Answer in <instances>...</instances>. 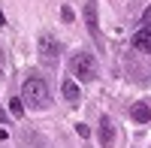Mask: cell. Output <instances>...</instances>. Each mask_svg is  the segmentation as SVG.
I'll list each match as a JSON object with an SVG mask.
<instances>
[{
    "label": "cell",
    "instance_id": "6da1fadb",
    "mask_svg": "<svg viewBox=\"0 0 151 148\" xmlns=\"http://www.w3.org/2000/svg\"><path fill=\"white\" fill-rule=\"evenodd\" d=\"M21 100L27 103L30 109H48V103H52V94H48V85H45V79H40V76L24 79Z\"/></svg>",
    "mask_w": 151,
    "mask_h": 148
},
{
    "label": "cell",
    "instance_id": "7a4b0ae2",
    "mask_svg": "<svg viewBox=\"0 0 151 148\" xmlns=\"http://www.w3.org/2000/svg\"><path fill=\"white\" fill-rule=\"evenodd\" d=\"M70 73L79 82H94L97 79V57L94 55H88V52H79V55H73V60H70Z\"/></svg>",
    "mask_w": 151,
    "mask_h": 148
},
{
    "label": "cell",
    "instance_id": "3957f363",
    "mask_svg": "<svg viewBox=\"0 0 151 148\" xmlns=\"http://www.w3.org/2000/svg\"><path fill=\"white\" fill-rule=\"evenodd\" d=\"M40 55L48 60V64H55V60H58L60 45H58V40H55L52 33H42V36H40Z\"/></svg>",
    "mask_w": 151,
    "mask_h": 148
},
{
    "label": "cell",
    "instance_id": "277c9868",
    "mask_svg": "<svg viewBox=\"0 0 151 148\" xmlns=\"http://www.w3.org/2000/svg\"><path fill=\"white\" fill-rule=\"evenodd\" d=\"M112 142H115V130H112V121L103 115V118H100V145L112 148Z\"/></svg>",
    "mask_w": 151,
    "mask_h": 148
},
{
    "label": "cell",
    "instance_id": "5b68a950",
    "mask_svg": "<svg viewBox=\"0 0 151 148\" xmlns=\"http://www.w3.org/2000/svg\"><path fill=\"white\" fill-rule=\"evenodd\" d=\"M85 18H88V30H91L94 40H100V27H97V6H94V0H88V6H85Z\"/></svg>",
    "mask_w": 151,
    "mask_h": 148
},
{
    "label": "cell",
    "instance_id": "8992f818",
    "mask_svg": "<svg viewBox=\"0 0 151 148\" xmlns=\"http://www.w3.org/2000/svg\"><path fill=\"white\" fill-rule=\"evenodd\" d=\"M130 115H133V121H139V124H148V121H151V109L145 103H136L130 109Z\"/></svg>",
    "mask_w": 151,
    "mask_h": 148
},
{
    "label": "cell",
    "instance_id": "52a82bcc",
    "mask_svg": "<svg viewBox=\"0 0 151 148\" xmlns=\"http://www.w3.org/2000/svg\"><path fill=\"white\" fill-rule=\"evenodd\" d=\"M60 91H64V97H67L70 103L79 100V85H76L73 79H64V82H60Z\"/></svg>",
    "mask_w": 151,
    "mask_h": 148
},
{
    "label": "cell",
    "instance_id": "ba28073f",
    "mask_svg": "<svg viewBox=\"0 0 151 148\" xmlns=\"http://www.w3.org/2000/svg\"><path fill=\"white\" fill-rule=\"evenodd\" d=\"M133 45L142 48V52H151V30H139L133 36Z\"/></svg>",
    "mask_w": 151,
    "mask_h": 148
},
{
    "label": "cell",
    "instance_id": "9c48e42d",
    "mask_svg": "<svg viewBox=\"0 0 151 148\" xmlns=\"http://www.w3.org/2000/svg\"><path fill=\"white\" fill-rule=\"evenodd\" d=\"M9 115H15V118L24 115V100H21V97H12V100H9Z\"/></svg>",
    "mask_w": 151,
    "mask_h": 148
},
{
    "label": "cell",
    "instance_id": "30bf717a",
    "mask_svg": "<svg viewBox=\"0 0 151 148\" xmlns=\"http://www.w3.org/2000/svg\"><path fill=\"white\" fill-rule=\"evenodd\" d=\"M142 30H151V6L142 12Z\"/></svg>",
    "mask_w": 151,
    "mask_h": 148
},
{
    "label": "cell",
    "instance_id": "8fae6325",
    "mask_svg": "<svg viewBox=\"0 0 151 148\" xmlns=\"http://www.w3.org/2000/svg\"><path fill=\"white\" fill-rule=\"evenodd\" d=\"M60 18H64V21H73V12H70V9L64 6V9H60Z\"/></svg>",
    "mask_w": 151,
    "mask_h": 148
},
{
    "label": "cell",
    "instance_id": "7c38bea8",
    "mask_svg": "<svg viewBox=\"0 0 151 148\" xmlns=\"http://www.w3.org/2000/svg\"><path fill=\"white\" fill-rule=\"evenodd\" d=\"M3 21H6V18H3V12H0V24H3Z\"/></svg>",
    "mask_w": 151,
    "mask_h": 148
}]
</instances>
